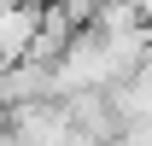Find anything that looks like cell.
I'll return each instance as SVG.
<instances>
[{"label":"cell","mask_w":152,"mask_h":146,"mask_svg":"<svg viewBox=\"0 0 152 146\" xmlns=\"http://www.w3.org/2000/svg\"><path fill=\"white\" fill-rule=\"evenodd\" d=\"M53 99V64L47 58H18V64H0V117Z\"/></svg>","instance_id":"1"}]
</instances>
